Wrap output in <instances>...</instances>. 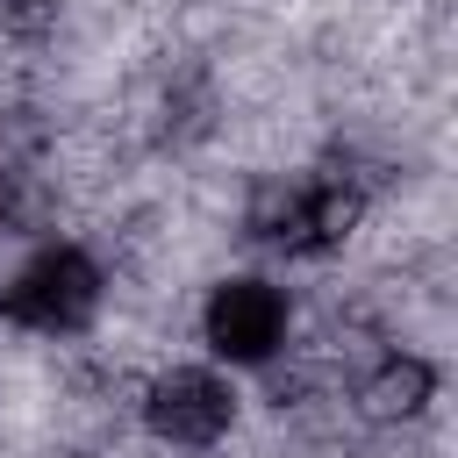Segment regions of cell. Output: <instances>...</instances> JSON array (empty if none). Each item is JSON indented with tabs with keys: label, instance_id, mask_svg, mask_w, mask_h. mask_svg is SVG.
Wrapping results in <instances>:
<instances>
[{
	"label": "cell",
	"instance_id": "cell-1",
	"mask_svg": "<svg viewBox=\"0 0 458 458\" xmlns=\"http://www.w3.org/2000/svg\"><path fill=\"white\" fill-rule=\"evenodd\" d=\"M365 215V186L344 179V172H286V179H265L243 208V236L279 250V258H329L351 243Z\"/></svg>",
	"mask_w": 458,
	"mask_h": 458
},
{
	"label": "cell",
	"instance_id": "cell-2",
	"mask_svg": "<svg viewBox=\"0 0 458 458\" xmlns=\"http://www.w3.org/2000/svg\"><path fill=\"white\" fill-rule=\"evenodd\" d=\"M100 301H107V272L72 236L36 243L0 279V322L7 329H29V336H79V329H93Z\"/></svg>",
	"mask_w": 458,
	"mask_h": 458
},
{
	"label": "cell",
	"instance_id": "cell-3",
	"mask_svg": "<svg viewBox=\"0 0 458 458\" xmlns=\"http://www.w3.org/2000/svg\"><path fill=\"white\" fill-rule=\"evenodd\" d=\"M286 329H293V301L265 272H229L200 301V344L222 365H272Z\"/></svg>",
	"mask_w": 458,
	"mask_h": 458
},
{
	"label": "cell",
	"instance_id": "cell-4",
	"mask_svg": "<svg viewBox=\"0 0 458 458\" xmlns=\"http://www.w3.org/2000/svg\"><path fill=\"white\" fill-rule=\"evenodd\" d=\"M143 429L165 451H215L236 429V386L215 365H172L143 386Z\"/></svg>",
	"mask_w": 458,
	"mask_h": 458
},
{
	"label": "cell",
	"instance_id": "cell-5",
	"mask_svg": "<svg viewBox=\"0 0 458 458\" xmlns=\"http://www.w3.org/2000/svg\"><path fill=\"white\" fill-rule=\"evenodd\" d=\"M429 394H437V365L415 358V351H394V358L365 379V408H372V415H422Z\"/></svg>",
	"mask_w": 458,
	"mask_h": 458
}]
</instances>
